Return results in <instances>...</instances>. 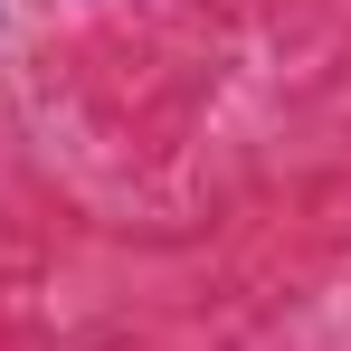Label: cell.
<instances>
[]
</instances>
